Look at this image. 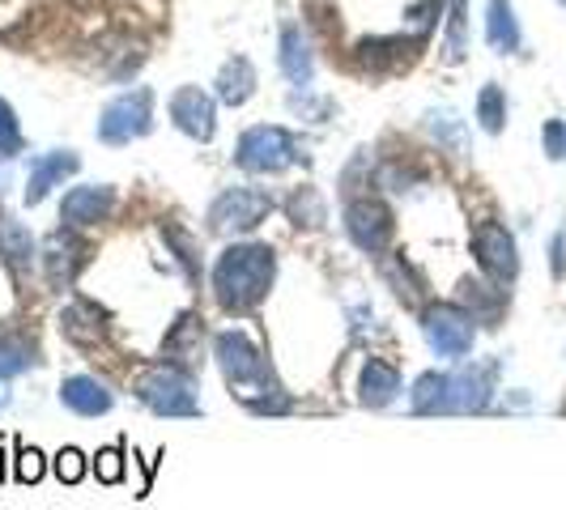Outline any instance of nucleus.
Segmentation results:
<instances>
[{
	"mask_svg": "<svg viewBox=\"0 0 566 510\" xmlns=\"http://www.w3.org/2000/svg\"><path fill=\"white\" fill-rule=\"evenodd\" d=\"M214 357H218V366H221V375H226V382H230V391H234L252 413L277 417V413L290 409L286 391L277 387L273 371H268V357L252 344L248 332H239V328L218 332V340H214Z\"/></svg>",
	"mask_w": 566,
	"mask_h": 510,
	"instance_id": "nucleus-1",
	"label": "nucleus"
},
{
	"mask_svg": "<svg viewBox=\"0 0 566 510\" xmlns=\"http://www.w3.org/2000/svg\"><path fill=\"white\" fill-rule=\"evenodd\" d=\"M277 277L273 247L264 243H234L214 264V298L221 311H252L261 306Z\"/></svg>",
	"mask_w": 566,
	"mask_h": 510,
	"instance_id": "nucleus-2",
	"label": "nucleus"
},
{
	"mask_svg": "<svg viewBox=\"0 0 566 510\" xmlns=\"http://www.w3.org/2000/svg\"><path fill=\"white\" fill-rule=\"evenodd\" d=\"M494 362H485V366H465V371H451V375H422V379L413 382V396H409V404H413V413H422V417H447V413H481L485 404H490V396H494Z\"/></svg>",
	"mask_w": 566,
	"mask_h": 510,
	"instance_id": "nucleus-3",
	"label": "nucleus"
},
{
	"mask_svg": "<svg viewBox=\"0 0 566 510\" xmlns=\"http://www.w3.org/2000/svg\"><path fill=\"white\" fill-rule=\"evenodd\" d=\"M136 400L158 417H196L201 413L188 371H179L171 362H158L136 379Z\"/></svg>",
	"mask_w": 566,
	"mask_h": 510,
	"instance_id": "nucleus-4",
	"label": "nucleus"
},
{
	"mask_svg": "<svg viewBox=\"0 0 566 510\" xmlns=\"http://www.w3.org/2000/svg\"><path fill=\"white\" fill-rule=\"evenodd\" d=\"M234 162L252 174H281L286 167L303 162V154H299V141L281 124H256L239 136Z\"/></svg>",
	"mask_w": 566,
	"mask_h": 510,
	"instance_id": "nucleus-5",
	"label": "nucleus"
},
{
	"mask_svg": "<svg viewBox=\"0 0 566 510\" xmlns=\"http://www.w3.org/2000/svg\"><path fill=\"white\" fill-rule=\"evenodd\" d=\"M154 127V89L136 85V89H124L120 98H111L98 116V141L103 145H129V141H141L149 136Z\"/></svg>",
	"mask_w": 566,
	"mask_h": 510,
	"instance_id": "nucleus-6",
	"label": "nucleus"
},
{
	"mask_svg": "<svg viewBox=\"0 0 566 510\" xmlns=\"http://www.w3.org/2000/svg\"><path fill=\"white\" fill-rule=\"evenodd\" d=\"M268 212H273V196L264 187H226L209 205V230L214 234H243V230H256Z\"/></svg>",
	"mask_w": 566,
	"mask_h": 510,
	"instance_id": "nucleus-7",
	"label": "nucleus"
},
{
	"mask_svg": "<svg viewBox=\"0 0 566 510\" xmlns=\"http://www.w3.org/2000/svg\"><path fill=\"white\" fill-rule=\"evenodd\" d=\"M473 324L478 319L469 311L451 306V302H435V306L422 311V332H426V344L438 357H465L473 349V337H478Z\"/></svg>",
	"mask_w": 566,
	"mask_h": 510,
	"instance_id": "nucleus-8",
	"label": "nucleus"
},
{
	"mask_svg": "<svg viewBox=\"0 0 566 510\" xmlns=\"http://www.w3.org/2000/svg\"><path fill=\"white\" fill-rule=\"evenodd\" d=\"M473 255H478L481 272L498 286H511L520 277V247H516L511 230L498 221H481L473 230Z\"/></svg>",
	"mask_w": 566,
	"mask_h": 510,
	"instance_id": "nucleus-9",
	"label": "nucleus"
},
{
	"mask_svg": "<svg viewBox=\"0 0 566 510\" xmlns=\"http://www.w3.org/2000/svg\"><path fill=\"white\" fill-rule=\"evenodd\" d=\"M346 230L349 239H353V247L358 252H371L380 255L388 243H393V212L384 201H371V196H362V201H349L346 205Z\"/></svg>",
	"mask_w": 566,
	"mask_h": 510,
	"instance_id": "nucleus-10",
	"label": "nucleus"
},
{
	"mask_svg": "<svg viewBox=\"0 0 566 510\" xmlns=\"http://www.w3.org/2000/svg\"><path fill=\"white\" fill-rule=\"evenodd\" d=\"M171 124L192 141H214L218 132V107L201 85H179L171 94Z\"/></svg>",
	"mask_w": 566,
	"mask_h": 510,
	"instance_id": "nucleus-11",
	"label": "nucleus"
},
{
	"mask_svg": "<svg viewBox=\"0 0 566 510\" xmlns=\"http://www.w3.org/2000/svg\"><path fill=\"white\" fill-rule=\"evenodd\" d=\"M86 255H89V243H82V239L69 234V230H56L44 243V272H47V281H51V290L73 286L77 272H82V264H86Z\"/></svg>",
	"mask_w": 566,
	"mask_h": 510,
	"instance_id": "nucleus-12",
	"label": "nucleus"
},
{
	"mask_svg": "<svg viewBox=\"0 0 566 510\" xmlns=\"http://www.w3.org/2000/svg\"><path fill=\"white\" fill-rule=\"evenodd\" d=\"M116 209V187H107V183H82V187H73L64 201H60V221H69V226H98V221H107Z\"/></svg>",
	"mask_w": 566,
	"mask_h": 510,
	"instance_id": "nucleus-13",
	"label": "nucleus"
},
{
	"mask_svg": "<svg viewBox=\"0 0 566 510\" xmlns=\"http://www.w3.org/2000/svg\"><path fill=\"white\" fill-rule=\"evenodd\" d=\"M82 158L73 149H51V154H39L31 158V174H26V205H44L47 192L56 183H64L69 174H77Z\"/></svg>",
	"mask_w": 566,
	"mask_h": 510,
	"instance_id": "nucleus-14",
	"label": "nucleus"
},
{
	"mask_svg": "<svg viewBox=\"0 0 566 510\" xmlns=\"http://www.w3.org/2000/svg\"><path fill=\"white\" fill-rule=\"evenodd\" d=\"M60 400H64V409H73L82 417H103L116 404V396L98 379H89V375H73V379L60 382Z\"/></svg>",
	"mask_w": 566,
	"mask_h": 510,
	"instance_id": "nucleus-15",
	"label": "nucleus"
},
{
	"mask_svg": "<svg viewBox=\"0 0 566 510\" xmlns=\"http://www.w3.org/2000/svg\"><path fill=\"white\" fill-rule=\"evenodd\" d=\"M277 60H281L286 82H294L299 89L311 85V77H315V56H311V42L303 39L299 26H286V31H281V51H277Z\"/></svg>",
	"mask_w": 566,
	"mask_h": 510,
	"instance_id": "nucleus-16",
	"label": "nucleus"
},
{
	"mask_svg": "<svg viewBox=\"0 0 566 510\" xmlns=\"http://www.w3.org/2000/svg\"><path fill=\"white\" fill-rule=\"evenodd\" d=\"M485 42L498 51V56H511V51H520V17H516V9H511V0H490V9H485Z\"/></svg>",
	"mask_w": 566,
	"mask_h": 510,
	"instance_id": "nucleus-17",
	"label": "nucleus"
},
{
	"mask_svg": "<svg viewBox=\"0 0 566 510\" xmlns=\"http://www.w3.org/2000/svg\"><path fill=\"white\" fill-rule=\"evenodd\" d=\"M396 391H400V375H396V366L388 362H366L362 366V375H358V400L366 404V409H384V404H393Z\"/></svg>",
	"mask_w": 566,
	"mask_h": 510,
	"instance_id": "nucleus-18",
	"label": "nucleus"
},
{
	"mask_svg": "<svg viewBox=\"0 0 566 510\" xmlns=\"http://www.w3.org/2000/svg\"><path fill=\"white\" fill-rule=\"evenodd\" d=\"M256 94V69H252V60L248 56H234V60H226L218 73V98L226 107H243L248 98Z\"/></svg>",
	"mask_w": 566,
	"mask_h": 510,
	"instance_id": "nucleus-19",
	"label": "nucleus"
},
{
	"mask_svg": "<svg viewBox=\"0 0 566 510\" xmlns=\"http://www.w3.org/2000/svg\"><path fill=\"white\" fill-rule=\"evenodd\" d=\"M201 319L196 315H183L174 324V332L167 337V362H179V371H196L201 366Z\"/></svg>",
	"mask_w": 566,
	"mask_h": 510,
	"instance_id": "nucleus-20",
	"label": "nucleus"
},
{
	"mask_svg": "<svg viewBox=\"0 0 566 510\" xmlns=\"http://www.w3.org/2000/svg\"><path fill=\"white\" fill-rule=\"evenodd\" d=\"M0 255L13 264V268H31V259H35V239H31V230L17 221V217H0Z\"/></svg>",
	"mask_w": 566,
	"mask_h": 510,
	"instance_id": "nucleus-21",
	"label": "nucleus"
},
{
	"mask_svg": "<svg viewBox=\"0 0 566 510\" xmlns=\"http://www.w3.org/2000/svg\"><path fill=\"white\" fill-rule=\"evenodd\" d=\"M478 124L490 132V136H498L503 127H507V94H503V85L498 82H485L478 94Z\"/></svg>",
	"mask_w": 566,
	"mask_h": 510,
	"instance_id": "nucleus-22",
	"label": "nucleus"
},
{
	"mask_svg": "<svg viewBox=\"0 0 566 510\" xmlns=\"http://www.w3.org/2000/svg\"><path fill=\"white\" fill-rule=\"evenodd\" d=\"M465 47H469V9H465V0H447V42H443V51H447L451 64H460Z\"/></svg>",
	"mask_w": 566,
	"mask_h": 510,
	"instance_id": "nucleus-23",
	"label": "nucleus"
},
{
	"mask_svg": "<svg viewBox=\"0 0 566 510\" xmlns=\"http://www.w3.org/2000/svg\"><path fill=\"white\" fill-rule=\"evenodd\" d=\"M286 209H290V221H294L299 230H303V226L306 230H315V226H324V221H328L324 196H320L315 187H299V192L290 196V205H286Z\"/></svg>",
	"mask_w": 566,
	"mask_h": 510,
	"instance_id": "nucleus-24",
	"label": "nucleus"
},
{
	"mask_svg": "<svg viewBox=\"0 0 566 510\" xmlns=\"http://www.w3.org/2000/svg\"><path fill=\"white\" fill-rule=\"evenodd\" d=\"M426 127L435 132V141L438 145H451V149H469V136H465V120L456 116V111H431L426 116Z\"/></svg>",
	"mask_w": 566,
	"mask_h": 510,
	"instance_id": "nucleus-25",
	"label": "nucleus"
},
{
	"mask_svg": "<svg viewBox=\"0 0 566 510\" xmlns=\"http://www.w3.org/2000/svg\"><path fill=\"white\" fill-rule=\"evenodd\" d=\"M31 362H35V353H31L26 344L0 340V379H17L22 371H31Z\"/></svg>",
	"mask_w": 566,
	"mask_h": 510,
	"instance_id": "nucleus-26",
	"label": "nucleus"
},
{
	"mask_svg": "<svg viewBox=\"0 0 566 510\" xmlns=\"http://www.w3.org/2000/svg\"><path fill=\"white\" fill-rule=\"evenodd\" d=\"M17 154H22V127H17L13 107L0 98V162H9V158H17Z\"/></svg>",
	"mask_w": 566,
	"mask_h": 510,
	"instance_id": "nucleus-27",
	"label": "nucleus"
},
{
	"mask_svg": "<svg viewBox=\"0 0 566 510\" xmlns=\"http://www.w3.org/2000/svg\"><path fill=\"white\" fill-rule=\"evenodd\" d=\"M82 472H86V456H82L77 447H64V451L56 456V476H60L64 485H77Z\"/></svg>",
	"mask_w": 566,
	"mask_h": 510,
	"instance_id": "nucleus-28",
	"label": "nucleus"
},
{
	"mask_svg": "<svg viewBox=\"0 0 566 510\" xmlns=\"http://www.w3.org/2000/svg\"><path fill=\"white\" fill-rule=\"evenodd\" d=\"M162 234H167L174 247H179V264L188 268V281H201V268H196V247H192V239H188L183 230H174V226H162Z\"/></svg>",
	"mask_w": 566,
	"mask_h": 510,
	"instance_id": "nucleus-29",
	"label": "nucleus"
},
{
	"mask_svg": "<svg viewBox=\"0 0 566 510\" xmlns=\"http://www.w3.org/2000/svg\"><path fill=\"white\" fill-rule=\"evenodd\" d=\"M39 476H44V456H39L35 447H31V451L22 447V451H17V481H22V485H35Z\"/></svg>",
	"mask_w": 566,
	"mask_h": 510,
	"instance_id": "nucleus-30",
	"label": "nucleus"
},
{
	"mask_svg": "<svg viewBox=\"0 0 566 510\" xmlns=\"http://www.w3.org/2000/svg\"><path fill=\"white\" fill-rule=\"evenodd\" d=\"M98 481H107V485H116L120 476H124V464H120V447H107V451H98Z\"/></svg>",
	"mask_w": 566,
	"mask_h": 510,
	"instance_id": "nucleus-31",
	"label": "nucleus"
},
{
	"mask_svg": "<svg viewBox=\"0 0 566 510\" xmlns=\"http://www.w3.org/2000/svg\"><path fill=\"white\" fill-rule=\"evenodd\" d=\"M541 141H545V154L558 162V158H566V124L563 120H550L545 124V132H541Z\"/></svg>",
	"mask_w": 566,
	"mask_h": 510,
	"instance_id": "nucleus-32",
	"label": "nucleus"
},
{
	"mask_svg": "<svg viewBox=\"0 0 566 510\" xmlns=\"http://www.w3.org/2000/svg\"><path fill=\"white\" fill-rule=\"evenodd\" d=\"M550 268H554V277H563L566 272V230L550 243Z\"/></svg>",
	"mask_w": 566,
	"mask_h": 510,
	"instance_id": "nucleus-33",
	"label": "nucleus"
},
{
	"mask_svg": "<svg viewBox=\"0 0 566 510\" xmlns=\"http://www.w3.org/2000/svg\"><path fill=\"white\" fill-rule=\"evenodd\" d=\"M563 4H566V0H563Z\"/></svg>",
	"mask_w": 566,
	"mask_h": 510,
	"instance_id": "nucleus-34",
	"label": "nucleus"
}]
</instances>
